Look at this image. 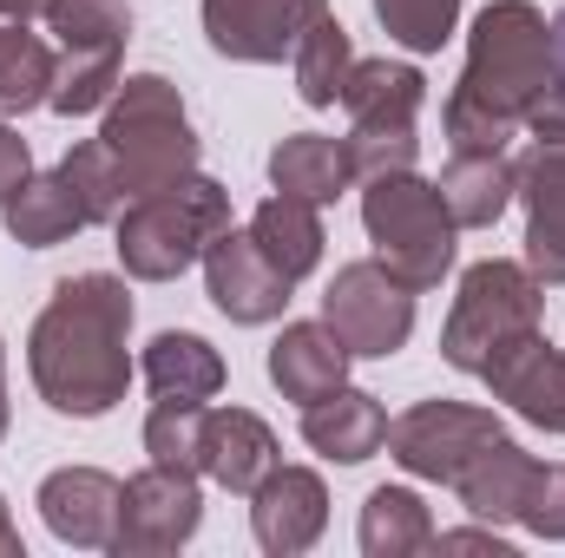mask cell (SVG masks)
<instances>
[{"instance_id":"obj_1","label":"cell","mask_w":565,"mask_h":558,"mask_svg":"<svg viewBox=\"0 0 565 558\" xmlns=\"http://www.w3.org/2000/svg\"><path fill=\"white\" fill-rule=\"evenodd\" d=\"M132 296L119 277H66L53 289V302L40 309L33 335H26V368L33 388L53 415L99 420L126 401L132 382Z\"/></svg>"},{"instance_id":"obj_2","label":"cell","mask_w":565,"mask_h":558,"mask_svg":"<svg viewBox=\"0 0 565 558\" xmlns=\"http://www.w3.org/2000/svg\"><path fill=\"white\" fill-rule=\"evenodd\" d=\"M553 86V26L533 0H493L473 20L467 73L447 93V139L454 151H507L526 126L540 93Z\"/></svg>"},{"instance_id":"obj_3","label":"cell","mask_w":565,"mask_h":558,"mask_svg":"<svg viewBox=\"0 0 565 558\" xmlns=\"http://www.w3.org/2000/svg\"><path fill=\"white\" fill-rule=\"evenodd\" d=\"M224 230H231V191L217 178H204V171H191V178H178L164 191H145L113 217L119 264L139 282L184 277L191 264H204V250Z\"/></svg>"},{"instance_id":"obj_4","label":"cell","mask_w":565,"mask_h":558,"mask_svg":"<svg viewBox=\"0 0 565 558\" xmlns=\"http://www.w3.org/2000/svg\"><path fill=\"white\" fill-rule=\"evenodd\" d=\"M99 139H106L113 164H119L126 204L198 171V132H191V112H184V99H178V86H171L164 73H139V79H126V86L106 99V126H99Z\"/></svg>"},{"instance_id":"obj_5","label":"cell","mask_w":565,"mask_h":558,"mask_svg":"<svg viewBox=\"0 0 565 558\" xmlns=\"http://www.w3.org/2000/svg\"><path fill=\"white\" fill-rule=\"evenodd\" d=\"M540 315H546V282L533 277L526 264L487 257V264H473L460 277L454 315L440 329V355L460 375H487L507 348H520L526 335H540Z\"/></svg>"},{"instance_id":"obj_6","label":"cell","mask_w":565,"mask_h":558,"mask_svg":"<svg viewBox=\"0 0 565 558\" xmlns=\"http://www.w3.org/2000/svg\"><path fill=\"white\" fill-rule=\"evenodd\" d=\"M362 224H369V244H375V264L395 270L415 296L454 270V211L440 197V184H427L415 171H388V178H369L362 191Z\"/></svg>"},{"instance_id":"obj_7","label":"cell","mask_w":565,"mask_h":558,"mask_svg":"<svg viewBox=\"0 0 565 558\" xmlns=\"http://www.w3.org/2000/svg\"><path fill=\"white\" fill-rule=\"evenodd\" d=\"M427 99V79L402 60H355L342 106H349V164L355 178H388V171H415L422 139H415V112Z\"/></svg>"},{"instance_id":"obj_8","label":"cell","mask_w":565,"mask_h":558,"mask_svg":"<svg viewBox=\"0 0 565 558\" xmlns=\"http://www.w3.org/2000/svg\"><path fill=\"white\" fill-rule=\"evenodd\" d=\"M46 33L60 40V73H53V112L60 119H79V112H99L113 93H119V53L132 40V13L126 0H53L46 13Z\"/></svg>"},{"instance_id":"obj_9","label":"cell","mask_w":565,"mask_h":558,"mask_svg":"<svg viewBox=\"0 0 565 558\" xmlns=\"http://www.w3.org/2000/svg\"><path fill=\"white\" fill-rule=\"evenodd\" d=\"M322 322L342 335L349 355H395L415 335V289L395 270H382L375 257L342 264L322 289Z\"/></svg>"},{"instance_id":"obj_10","label":"cell","mask_w":565,"mask_h":558,"mask_svg":"<svg viewBox=\"0 0 565 558\" xmlns=\"http://www.w3.org/2000/svg\"><path fill=\"white\" fill-rule=\"evenodd\" d=\"M198 519H204L198 473H178V466H145V473H132V480H126L113 552H119V558L178 552V546H191Z\"/></svg>"},{"instance_id":"obj_11","label":"cell","mask_w":565,"mask_h":558,"mask_svg":"<svg viewBox=\"0 0 565 558\" xmlns=\"http://www.w3.org/2000/svg\"><path fill=\"white\" fill-rule=\"evenodd\" d=\"M507 433L487 408H467V401H415L408 415L388 427V453L415 473V480H440L454 486V473L493 440Z\"/></svg>"},{"instance_id":"obj_12","label":"cell","mask_w":565,"mask_h":558,"mask_svg":"<svg viewBox=\"0 0 565 558\" xmlns=\"http://www.w3.org/2000/svg\"><path fill=\"white\" fill-rule=\"evenodd\" d=\"M329 13V0H204V33L224 60H250V66H270V60H296L302 33Z\"/></svg>"},{"instance_id":"obj_13","label":"cell","mask_w":565,"mask_h":558,"mask_svg":"<svg viewBox=\"0 0 565 558\" xmlns=\"http://www.w3.org/2000/svg\"><path fill=\"white\" fill-rule=\"evenodd\" d=\"M119 500L126 486L99 466H60L40 480V519L60 546H79V552H113V533H119Z\"/></svg>"},{"instance_id":"obj_14","label":"cell","mask_w":565,"mask_h":558,"mask_svg":"<svg viewBox=\"0 0 565 558\" xmlns=\"http://www.w3.org/2000/svg\"><path fill=\"white\" fill-rule=\"evenodd\" d=\"M204 282H211V302H217L231 322H277L282 302H289V289H296V282L257 250L250 230H224V237L204 250Z\"/></svg>"},{"instance_id":"obj_15","label":"cell","mask_w":565,"mask_h":558,"mask_svg":"<svg viewBox=\"0 0 565 558\" xmlns=\"http://www.w3.org/2000/svg\"><path fill=\"white\" fill-rule=\"evenodd\" d=\"M329 526V486L309 466H277L257 493H250V533L270 558L309 552Z\"/></svg>"},{"instance_id":"obj_16","label":"cell","mask_w":565,"mask_h":558,"mask_svg":"<svg viewBox=\"0 0 565 558\" xmlns=\"http://www.w3.org/2000/svg\"><path fill=\"white\" fill-rule=\"evenodd\" d=\"M480 382L520 420H533L546 433H565V348H553L546 335H526L520 348H507Z\"/></svg>"},{"instance_id":"obj_17","label":"cell","mask_w":565,"mask_h":558,"mask_svg":"<svg viewBox=\"0 0 565 558\" xmlns=\"http://www.w3.org/2000/svg\"><path fill=\"white\" fill-rule=\"evenodd\" d=\"M513 197L526 204V270L565 282V144H533V158H520Z\"/></svg>"},{"instance_id":"obj_18","label":"cell","mask_w":565,"mask_h":558,"mask_svg":"<svg viewBox=\"0 0 565 558\" xmlns=\"http://www.w3.org/2000/svg\"><path fill=\"white\" fill-rule=\"evenodd\" d=\"M277 466H282L277 433L250 415V408H204V466L198 473H211L224 493H244L250 500Z\"/></svg>"},{"instance_id":"obj_19","label":"cell","mask_w":565,"mask_h":558,"mask_svg":"<svg viewBox=\"0 0 565 558\" xmlns=\"http://www.w3.org/2000/svg\"><path fill=\"white\" fill-rule=\"evenodd\" d=\"M349 348L329 322H289L277 342H270V382L282 388V401H322L349 382Z\"/></svg>"},{"instance_id":"obj_20","label":"cell","mask_w":565,"mask_h":558,"mask_svg":"<svg viewBox=\"0 0 565 558\" xmlns=\"http://www.w3.org/2000/svg\"><path fill=\"white\" fill-rule=\"evenodd\" d=\"M533 466H540V460H533L520 440L493 433V440L454 473V493H460V506H467L473 519L507 526V519H520V500H526V486H533Z\"/></svg>"},{"instance_id":"obj_21","label":"cell","mask_w":565,"mask_h":558,"mask_svg":"<svg viewBox=\"0 0 565 558\" xmlns=\"http://www.w3.org/2000/svg\"><path fill=\"white\" fill-rule=\"evenodd\" d=\"M302 440L322 453V460H342V466H355V460H369L382 440H388V415H382V401L375 395H362V388H335V395H322V401H309L302 408Z\"/></svg>"},{"instance_id":"obj_22","label":"cell","mask_w":565,"mask_h":558,"mask_svg":"<svg viewBox=\"0 0 565 558\" xmlns=\"http://www.w3.org/2000/svg\"><path fill=\"white\" fill-rule=\"evenodd\" d=\"M513 191H520V164L507 151H454L447 171H440V197H447V211H454L460 230L500 224V211L513 204Z\"/></svg>"},{"instance_id":"obj_23","label":"cell","mask_w":565,"mask_h":558,"mask_svg":"<svg viewBox=\"0 0 565 558\" xmlns=\"http://www.w3.org/2000/svg\"><path fill=\"white\" fill-rule=\"evenodd\" d=\"M270 184L282 197H302V204H335L349 184H355V164H349V144L322 139V132H296L270 151Z\"/></svg>"},{"instance_id":"obj_24","label":"cell","mask_w":565,"mask_h":558,"mask_svg":"<svg viewBox=\"0 0 565 558\" xmlns=\"http://www.w3.org/2000/svg\"><path fill=\"white\" fill-rule=\"evenodd\" d=\"M145 382H151L158 401H191V408H204V401L224 388V355H217L204 335L164 329V335L145 348Z\"/></svg>"},{"instance_id":"obj_25","label":"cell","mask_w":565,"mask_h":558,"mask_svg":"<svg viewBox=\"0 0 565 558\" xmlns=\"http://www.w3.org/2000/svg\"><path fill=\"white\" fill-rule=\"evenodd\" d=\"M0 217H7V237L26 244V250H53V244H66L73 230H86V211H79V197H73V184H66L60 171L26 178V184L0 204Z\"/></svg>"},{"instance_id":"obj_26","label":"cell","mask_w":565,"mask_h":558,"mask_svg":"<svg viewBox=\"0 0 565 558\" xmlns=\"http://www.w3.org/2000/svg\"><path fill=\"white\" fill-rule=\"evenodd\" d=\"M250 237H257V250L277 264L289 282H302L316 264H322V217H316V204H302V197H264L257 204V217H250Z\"/></svg>"},{"instance_id":"obj_27","label":"cell","mask_w":565,"mask_h":558,"mask_svg":"<svg viewBox=\"0 0 565 558\" xmlns=\"http://www.w3.org/2000/svg\"><path fill=\"white\" fill-rule=\"evenodd\" d=\"M53 73H60V53L40 33H26V20L0 13V119L46 106L53 99Z\"/></svg>"},{"instance_id":"obj_28","label":"cell","mask_w":565,"mask_h":558,"mask_svg":"<svg viewBox=\"0 0 565 558\" xmlns=\"http://www.w3.org/2000/svg\"><path fill=\"white\" fill-rule=\"evenodd\" d=\"M362 552L369 558L434 552V519H427L422 493H408V486H375L369 506H362Z\"/></svg>"},{"instance_id":"obj_29","label":"cell","mask_w":565,"mask_h":558,"mask_svg":"<svg viewBox=\"0 0 565 558\" xmlns=\"http://www.w3.org/2000/svg\"><path fill=\"white\" fill-rule=\"evenodd\" d=\"M349 66H355V46H349L342 20L322 13L302 33V46H296V93H302V106H335L342 86H349Z\"/></svg>"},{"instance_id":"obj_30","label":"cell","mask_w":565,"mask_h":558,"mask_svg":"<svg viewBox=\"0 0 565 558\" xmlns=\"http://www.w3.org/2000/svg\"><path fill=\"white\" fill-rule=\"evenodd\" d=\"M60 178L73 184V197H79L86 224H113V217L126 211V184H119V164H113V151H106V139L73 144V151L60 158Z\"/></svg>"},{"instance_id":"obj_31","label":"cell","mask_w":565,"mask_h":558,"mask_svg":"<svg viewBox=\"0 0 565 558\" xmlns=\"http://www.w3.org/2000/svg\"><path fill=\"white\" fill-rule=\"evenodd\" d=\"M145 453H151V466L198 473L204 466V408H191V401H151Z\"/></svg>"},{"instance_id":"obj_32","label":"cell","mask_w":565,"mask_h":558,"mask_svg":"<svg viewBox=\"0 0 565 558\" xmlns=\"http://www.w3.org/2000/svg\"><path fill=\"white\" fill-rule=\"evenodd\" d=\"M375 20L408 53H440L447 33H454V20H460V0H375Z\"/></svg>"},{"instance_id":"obj_33","label":"cell","mask_w":565,"mask_h":558,"mask_svg":"<svg viewBox=\"0 0 565 558\" xmlns=\"http://www.w3.org/2000/svg\"><path fill=\"white\" fill-rule=\"evenodd\" d=\"M520 526L540 533V539H565V460L533 466V486L520 500Z\"/></svg>"},{"instance_id":"obj_34","label":"cell","mask_w":565,"mask_h":558,"mask_svg":"<svg viewBox=\"0 0 565 558\" xmlns=\"http://www.w3.org/2000/svg\"><path fill=\"white\" fill-rule=\"evenodd\" d=\"M540 144H565V13L553 20V86L540 93V106L526 112Z\"/></svg>"},{"instance_id":"obj_35","label":"cell","mask_w":565,"mask_h":558,"mask_svg":"<svg viewBox=\"0 0 565 558\" xmlns=\"http://www.w3.org/2000/svg\"><path fill=\"white\" fill-rule=\"evenodd\" d=\"M26 178H33V158H26V139H20L13 126H0V204H7V197H13V191L26 184Z\"/></svg>"},{"instance_id":"obj_36","label":"cell","mask_w":565,"mask_h":558,"mask_svg":"<svg viewBox=\"0 0 565 558\" xmlns=\"http://www.w3.org/2000/svg\"><path fill=\"white\" fill-rule=\"evenodd\" d=\"M434 546H440V552H493V558L513 552V546L500 539V526H493V533H440Z\"/></svg>"},{"instance_id":"obj_37","label":"cell","mask_w":565,"mask_h":558,"mask_svg":"<svg viewBox=\"0 0 565 558\" xmlns=\"http://www.w3.org/2000/svg\"><path fill=\"white\" fill-rule=\"evenodd\" d=\"M0 558H20V526H13L7 500H0Z\"/></svg>"},{"instance_id":"obj_38","label":"cell","mask_w":565,"mask_h":558,"mask_svg":"<svg viewBox=\"0 0 565 558\" xmlns=\"http://www.w3.org/2000/svg\"><path fill=\"white\" fill-rule=\"evenodd\" d=\"M53 0H0V13H13V20H33V13H46Z\"/></svg>"},{"instance_id":"obj_39","label":"cell","mask_w":565,"mask_h":558,"mask_svg":"<svg viewBox=\"0 0 565 558\" xmlns=\"http://www.w3.org/2000/svg\"><path fill=\"white\" fill-rule=\"evenodd\" d=\"M0 433H7V355H0Z\"/></svg>"}]
</instances>
